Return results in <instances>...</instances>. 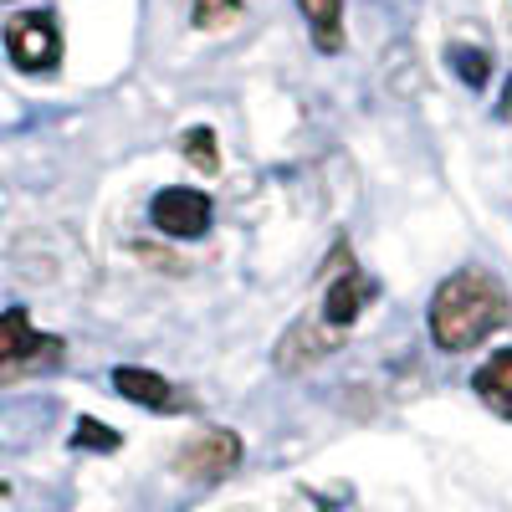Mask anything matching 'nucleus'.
<instances>
[{"label": "nucleus", "mask_w": 512, "mask_h": 512, "mask_svg": "<svg viewBox=\"0 0 512 512\" xmlns=\"http://www.w3.org/2000/svg\"><path fill=\"white\" fill-rule=\"evenodd\" d=\"M507 318H512V297H507L502 277L487 267L451 272L431 292V308H425V328H431L436 349H446V354H466V349L487 344L497 328H507Z\"/></svg>", "instance_id": "f257e3e1"}, {"label": "nucleus", "mask_w": 512, "mask_h": 512, "mask_svg": "<svg viewBox=\"0 0 512 512\" xmlns=\"http://www.w3.org/2000/svg\"><path fill=\"white\" fill-rule=\"evenodd\" d=\"M67 359V338L41 333L26 308L0 313V384L26 379V374H47Z\"/></svg>", "instance_id": "f03ea898"}, {"label": "nucleus", "mask_w": 512, "mask_h": 512, "mask_svg": "<svg viewBox=\"0 0 512 512\" xmlns=\"http://www.w3.org/2000/svg\"><path fill=\"white\" fill-rule=\"evenodd\" d=\"M374 303V277H364L354 262H349V251L338 246L333 256V267H328V287H323V308H318V323H328L333 333H344L359 323V313Z\"/></svg>", "instance_id": "7ed1b4c3"}, {"label": "nucleus", "mask_w": 512, "mask_h": 512, "mask_svg": "<svg viewBox=\"0 0 512 512\" xmlns=\"http://www.w3.org/2000/svg\"><path fill=\"white\" fill-rule=\"evenodd\" d=\"M6 57L21 72H57L62 62V31L52 11H21L6 21Z\"/></svg>", "instance_id": "20e7f679"}, {"label": "nucleus", "mask_w": 512, "mask_h": 512, "mask_svg": "<svg viewBox=\"0 0 512 512\" xmlns=\"http://www.w3.org/2000/svg\"><path fill=\"white\" fill-rule=\"evenodd\" d=\"M241 456H246V446H241L236 431H200V436H190V441L175 451V472H180L185 482L216 487V482H226L236 466H241Z\"/></svg>", "instance_id": "39448f33"}, {"label": "nucleus", "mask_w": 512, "mask_h": 512, "mask_svg": "<svg viewBox=\"0 0 512 512\" xmlns=\"http://www.w3.org/2000/svg\"><path fill=\"white\" fill-rule=\"evenodd\" d=\"M149 221L169 241H200L210 231V221H216V205H210V195L195 190V185H164L149 205Z\"/></svg>", "instance_id": "423d86ee"}, {"label": "nucleus", "mask_w": 512, "mask_h": 512, "mask_svg": "<svg viewBox=\"0 0 512 512\" xmlns=\"http://www.w3.org/2000/svg\"><path fill=\"white\" fill-rule=\"evenodd\" d=\"M113 390H118L128 405H144V410H159V415L185 410V400H180L175 384H169L164 374H154V369H139V364H118V369H113Z\"/></svg>", "instance_id": "0eeeda50"}, {"label": "nucleus", "mask_w": 512, "mask_h": 512, "mask_svg": "<svg viewBox=\"0 0 512 512\" xmlns=\"http://www.w3.org/2000/svg\"><path fill=\"white\" fill-rule=\"evenodd\" d=\"M472 395H477L492 415L512 420V349H497V354L472 374Z\"/></svg>", "instance_id": "6e6552de"}, {"label": "nucleus", "mask_w": 512, "mask_h": 512, "mask_svg": "<svg viewBox=\"0 0 512 512\" xmlns=\"http://www.w3.org/2000/svg\"><path fill=\"white\" fill-rule=\"evenodd\" d=\"M344 6L349 0H297V11H303L308 31H313V47L318 52H344Z\"/></svg>", "instance_id": "1a4fd4ad"}, {"label": "nucleus", "mask_w": 512, "mask_h": 512, "mask_svg": "<svg viewBox=\"0 0 512 512\" xmlns=\"http://www.w3.org/2000/svg\"><path fill=\"white\" fill-rule=\"evenodd\" d=\"M446 62H451V72L466 82V88H487V82H492V57L487 52H472V47H461V41H456V47L446 52Z\"/></svg>", "instance_id": "9d476101"}, {"label": "nucleus", "mask_w": 512, "mask_h": 512, "mask_svg": "<svg viewBox=\"0 0 512 512\" xmlns=\"http://www.w3.org/2000/svg\"><path fill=\"white\" fill-rule=\"evenodd\" d=\"M180 149H185V159H195V169H205V175H216L221 169V149H216V128H190V134L180 139Z\"/></svg>", "instance_id": "9b49d317"}, {"label": "nucleus", "mask_w": 512, "mask_h": 512, "mask_svg": "<svg viewBox=\"0 0 512 512\" xmlns=\"http://www.w3.org/2000/svg\"><path fill=\"white\" fill-rule=\"evenodd\" d=\"M236 16H241V0H195V6H190L195 31H221V26H231Z\"/></svg>", "instance_id": "f8f14e48"}, {"label": "nucleus", "mask_w": 512, "mask_h": 512, "mask_svg": "<svg viewBox=\"0 0 512 512\" xmlns=\"http://www.w3.org/2000/svg\"><path fill=\"white\" fill-rule=\"evenodd\" d=\"M72 446H82V451H118L123 436L113 431V425H103V420H93V415H82L77 431H72Z\"/></svg>", "instance_id": "ddd939ff"}]
</instances>
